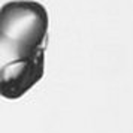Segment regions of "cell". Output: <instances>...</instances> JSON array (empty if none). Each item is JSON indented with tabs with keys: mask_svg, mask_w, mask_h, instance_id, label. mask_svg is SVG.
Masks as SVG:
<instances>
[{
	"mask_svg": "<svg viewBox=\"0 0 133 133\" xmlns=\"http://www.w3.org/2000/svg\"><path fill=\"white\" fill-rule=\"evenodd\" d=\"M48 25V12L41 3L33 0L5 3L0 12L2 64L45 54Z\"/></svg>",
	"mask_w": 133,
	"mask_h": 133,
	"instance_id": "obj_1",
	"label": "cell"
},
{
	"mask_svg": "<svg viewBox=\"0 0 133 133\" xmlns=\"http://www.w3.org/2000/svg\"><path fill=\"white\" fill-rule=\"evenodd\" d=\"M45 54L11 61L0 67V93L5 99H19L43 76Z\"/></svg>",
	"mask_w": 133,
	"mask_h": 133,
	"instance_id": "obj_2",
	"label": "cell"
}]
</instances>
